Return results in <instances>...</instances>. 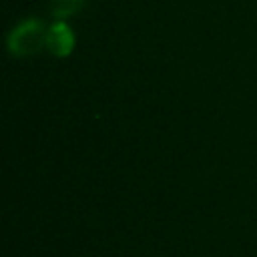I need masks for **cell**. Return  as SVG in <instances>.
<instances>
[{
	"mask_svg": "<svg viewBox=\"0 0 257 257\" xmlns=\"http://www.w3.org/2000/svg\"><path fill=\"white\" fill-rule=\"evenodd\" d=\"M48 28L40 20H24L8 36V48L12 56H30L46 48Z\"/></svg>",
	"mask_w": 257,
	"mask_h": 257,
	"instance_id": "obj_1",
	"label": "cell"
},
{
	"mask_svg": "<svg viewBox=\"0 0 257 257\" xmlns=\"http://www.w3.org/2000/svg\"><path fill=\"white\" fill-rule=\"evenodd\" d=\"M74 48V34L64 22H54L46 32V50L54 56H68Z\"/></svg>",
	"mask_w": 257,
	"mask_h": 257,
	"instance_id": "obj_2",
	"label": "cell"
},
{
	"mask_svg": "<svg viewBox=\"0 0 257 257\" xmlns=\"http://www.w3.org/2000/svg\"><path fill=\"white\" fill-rule=\"evenodd\" d=\"M84 6V0H50V14L56 20H64L76 14Z\"/></svg>",
	"mask_w": 257,
	"mask_h": 257,
	"instance_id": "obj_3",
	"label": "cell"
}]
</instances>
